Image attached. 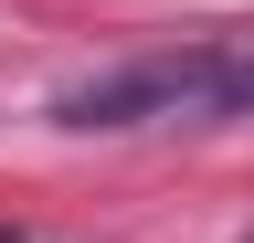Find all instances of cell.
I'll use <instances>...</instances> for the list:
<instances>
[{"label": "cell", "instance_id": "cell-1", "mask_svg": "<svg viewBox=\"0 0 254 243\" xmlns=\"http://www.w3.org/2000/svg\"><path fill=\"white\" fill-rule=\"evenodd\" d=\"M254 106V21L201 43H148L127 64H95L53 96V127L74 138H117V127H212V116Z\"/></svg>", "mask_w": 254, "mask_h": 243}, {"label": "cell", "instance_id": "cell-2", "mask_svg": "<svg viewBox=\"0 0 254 243\" xmlns=\"http://www.w3.org/2000/svg\"><path fill=\"white\" fill-rule=\"evenodd\" d=\"M0 243H21V233H0Z\"/></svg>", "mask_w": 254, "mask_h": 243}, {"label": "cell", "instance_id": "cell-3", "mask_svg": "<svg viewBox=\"0 0 254 243\" xmlns=\"http://www.w3.org/2000/svg\"><path fill=\"white\" fill-rule=\"evenodd\" d=\"M244 243H254V233H244Z\"/></svg>", "mask_w": 254, "mask_h": 243}]
</instances>
